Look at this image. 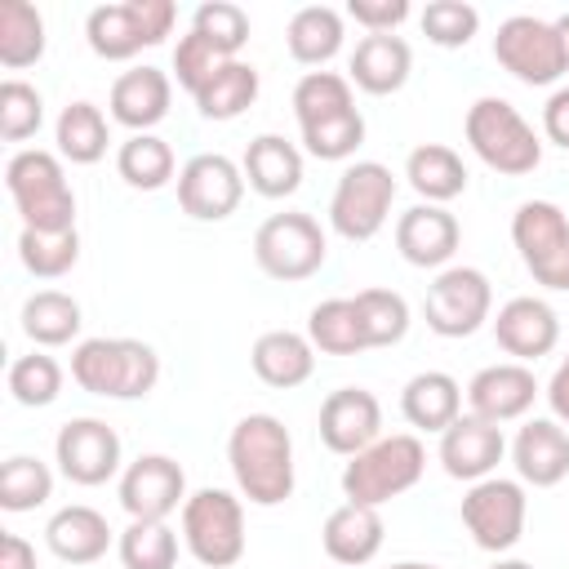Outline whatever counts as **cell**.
Wrapping results in <instances>:
<instances>
[{
  "label": "cell",
  "instance_id": "obj_1",
  "mask_svg": "<svg viewBox=\"0 0 569 569\" xmlns=\"http://www.w3.org/2000/svg\"><path fill=\"white\" fill-rule=\"evenodd\" d=\"M227 462L253 507H280L293 493V436L276 413H244L227 436Z\"/></svg>",
  "mask_w": 569,
  "mask_h": 569
},
{
  "label": "cell",
  "instance_id": "obj_2",
  "mask_svg": "<svg viewBox=\"0 0 569 569\" xmlns=\"http://www.w3.org/2000/svg\"><path fill=\"white\" fill-rule=\"evenodd\" d=\"M71 378L89 396L142 400L160 382V356L138 338H84L71 351Z\"/></svg>",
  "mask_w": 569,
  "mask_h": 569
},
{
  "label": "cell",
  "instance_id": "obj_3",
  "mask_svg": "<svg viewBox=\"0 0 569 569\" xmlns=\"http://www.w3.org/2000/svg\"><path fill=\"white\" fill-rule=\"evenodd\" d=\"M9 200L31 231H71L76 227V191L62 173V160L40 147H22L4 164Z\"/></svg>",
  "mask_w": 569,
  "mask_h": 569
},
{
  "label": "cell",
  "instance_id": "obj_4",
  "mask_svg": "<svg viewBox=\"0 0 569 569\" xmlns=\"http://www.w3.org/2000/svg\"><path fill=\"white\" fill-rule=\"evenodd\" d=\"M427 471V449L418 436L396 431V436H378L369 449H360L347 467H342V493L347 502L360 507H382L391 498H400L405 489H413Z\"/></svg>",
  "mask_w": 569,
  "mask_h": 569
},
{
  "label": "cell",
  "instance_id": "obj_5",
  "mask_svg": "<svg viewBox=\"0 0 569 569\" xmlns=\"http://www.w3.org/2000/svg\"><path fill=\"white\" fill-rule=\"evenodd\" d=\"M462 133H467L471 151H476L489 169H498V173H507V178L533 173L538 160H542V142H538L533 124H529L507 98H493V93H489V98H476V102L467 107Z\"/></svg>",
  "mask_w": 569,
  "mask_h": 569
},
{
  "label": "cell",
  "instance_id": "obj_6",
  "mask_svg": "<svg viewBox=\"0 0 569 569\" xmlns=\"http://www.w3.org/2000/svg\"><path fill=\"white\" fill-rule=\"evenodd\" d=\"M391 200H396V173L378 160H356L338 173V187L329 196V227L351 244L373 240L391 218Z\"/></svg>",
  "mask_w": 569,
  "mask_h": 569
},
{
  "label": "cell",
  "instance_id": "obj_7",
  "mask_svg": "<svg viewBox=\"0 0 569 569\" xmlns=\"http://www.w3.org/2000/svg\"><path fill=\"white\" fill-rule=\"evenodd\" d=\"M182 542L204 569H231L244 556V507L227 489H196L182 502Z\"/></svg>",
  "mask_w": 569,
  "mask_h": 569
},
{
  "label": "cell",
  "instance_id": "obj_8",
  "mask_svg": "<svg viewBox=\"0 0 569 569\" xmlns=\"http://www.w3.org/2000/svg\"><path fill=\"white\" fill-rule=\"evenodd\" d=\"M178 22V9L169 0H124V4H98L84 18V40L98 58L124 62L147 44H160Z\"/></svg>",
  "mask_w": 569,
  "mask_h": 569
},
{
  "label": "cell",
  "instance_id": "obj_9",
  "mask_svg": "<svg viewBox=\"0 0 569 569\" xmlns=\"http://www.w3.org/2000/svg\"><path fill=\"white\" fill-rule=\"evenodd\" d=\"M329 240L311 213L284 209L253 231V258L271 280H307L325 267Z\"/></svg>",
  "mask_w": 569,
  "mask_h": 569
},
{
  "label": "cell",
  "instance_id": "obj_10",
  "mask_svg": "<svg viewBox=\"0 0 569 569\" xmlns=\"http://www.w3.org/2000/svg\"><path fill=\"white\" fill-rule=\"evenodd\" d=\"M511 244L542 289H569V218L551 200H525L511 213Z\"/></svg>",
  "mask_w": 569,
  "mask_h": 569
},
{
  "label": "cell",
  "instance_id": "obj_11",
  "mask_svg": "<svg viewBox=\"0 0 569 569\" xmlns=\"http://www.w3.org/2000/svg\"><path fill=\"white\" fill-rule=\"evenodd\" d=\"M493 311V284L480 267H445L422 298L427 329L440 338H471Z\"/></svg>",
  "mask_w": 569,
  "mask_h": 569
},
{
  "label": "cell",
  "instance_id": "obj_12",
  "mask_svg": "<svg viewBox=\"0 0 569 569\" xmlns=\"http://www.w3.org/2000/svg\"><path fill=\"white\" fill-rule=\"evenodd\" d=\"M493 58L502 71H511L520 84H556L565 76V44L556 22L533 18V13H516L507 22H498L493 36Z\"/></svg>",
  "mask_w": 569,
  "mask_h": 569
},
{
  "label": "cell",
  "instance_id": "obj_13",
  "mask_svg": "<svg viewBox=\"0 0 569 569\" xmlns=\"http://www.w3.org/2000/svg\"><path fill=\"white\" fill-rule=\"evenodd\" d=\"M525 516H529V498H525L520 480L489 476V480H476L462 493V525H467L471 542L493 551V556H502L520 542Z\"/></svg>",
  "mask_w": 569,
  "mask_h": 569
},
{
  "label": "cell",
  "instance_id": "obj_14",
  "mask_svg": "<svg viewBox=\"0 0 569 569\" xmlns=\"http://www.w3.org/2000/svg\"><path fill=\"white\" fill-rule=\"evenodd\" d=\"M244 200V169L222 151H200L178 169V204L196 222H222Z\"/></svg>",
  "mask_w": 569,
  "mask_h": 569
},
{
  "label": "cell",
  "instance_id": "obj_15",
  "mask_svg": "<svg viewBox=\"0 0 569 569\" xmlns=\"http://www.w3.org/2000/svg\"><path fill=\"white\" fill-rule=\"evenodd\" d=\"M53 458H58V471L71 485L93 489V485H107L120 471V436L102 418H71V422L58 427Z\"/></svg>",
  "mask_w": 569,
  "mask_h": 569
},
{
  "label": "cell",
  "instance_id": "obj_16",
  "mask_svg": "<svg viewBox=\"0 0 569 569\" xmlns=\"http://www.w3.org/2000/svg\"><path fill=\"white\" fill-rule=\"evenodd\" d=\"M187 498V471L169 453H142L120 471V507L129 520H169Z\"/></svg>",
  "mask_w": 569,
  "mask_h": 569
},
{
  "label": "cell",
  "instance_id": "obj_17",
  "mask_svg": "<svg viewBox=\"0 0 569 569\" xmlns=\"http://www.w3.org/2000/svg\"><path fill=\"white\" fill-rule=\"evenodd\" d=\"M316 427H320L325 449H333L342 458H356L360 449H369L382 436V405L365 387H338V391L325 396Z\"/></svg>",
  "mask_w": 569,
  "mask_h": 569
},
{
  "label": "cell",
  "instance_id": "obj_18",
  "mask_svg": "<svg viewBox=\"0 0 569 569\" xmlns=\"http://www.w3.org/2000/svg\"><path fill=\"white\" fill-rule=\"evenodd\" d=\"M538 400V378L529 365L520 360H507V365H485L471 382H467V405L476 418L502 427V422H516L533 409Z\"/></svg>",
  "mask_w": 569,
  "mask_h": 569
},
{
  "label": "cell",
  "instance_id": "obj_19",
  "mask_svg": "<svg viewBox=\"0 0 569 569\" xmlns=\"http://www.w3.org/2000/svg\"><path fill=\"white\" fill-rule=\"evenodd\" d=\"M436 453H440L445 476L476 485V480L493 476V467L507 453V440H502V427H493V422H485L476 413H462L453 427L440 431V449Z\"/></svg>",
  "mask_w": 569,
  "mask_h": 569
},
{
  "label": "cell",
  "instance_id": "obj_20",
  "mask_svg": "<svg viewBox=\"0 0 569 569\" xmlns=\"http://www.w3.org/2000/svg\"><path fill=\"white\" fill-rule=\"evenodd\" d=\"M462 227L445 204H413L396 218V249L409 267H445L458 253Z\"/></svg>",
  "mask_w": 569,
  "mask_h": 569
},
{
  "label": "cell",
  "instance_id": "obj_21",
  "mask_svg": "<svg viewBox=\"0 0 569 569\" xmlns=\"http://www.w3.org/2000/svg\"><path fill=\"white\" fill-rule=\"evenodd\" d=\"M493 338H498V347H502L507 356H516V360L525 365V360L547 356V351L560 342V320H556V311H551L542 298L520 293V298H511V302L498 307V316H493Z\"/></svg>",
  "mask_w": 569,
  "mask_h": 569
},
{
  "label": "cell",
  "instance_id": "obj_22",
  "mask_svg": "<svg viewBox=\"0 0 569 569\" xmlns=\"http://www.w3.org/2000/svg\"><path fill=\"white\" fill-rule=\"evenodd\" d=\"M516 476L533 489H551L569 476V431L556 418H529L511 440Z\"/></svg>",
  "mask_w": 569,
  "mask_h": 569
},
{
  "label": "cell",
  "instance_id": "obj_23",
  "mask_svg": "<svg viewBox=\"0 0 569 569\" xmlns=\"http://www.w3.org/2000/svg\"><path fill=\"white\" fill-rule=\"evenodd\" d=\"M169 102H173V80L160 67H133V71L116 76L111 98H107L111 120L133 133H151L169 116Z\"/></svg>",
  "mask_w": 569,
  "mask_h": 569
},
{
  "label": "cell",
  "instance_id": "obj_24",
  "mask_svg": "<svg viewBox=\"0 0 569 569\" xmlns=\"http://www.w3.org/2000/svg\"><path fill=\"white\" fill-rule=\"evenodd\" d=\"M347 80L373 98H387L396 89H405L409 71H413V53L400 36L391 31H378V36H360L356 49H351V62H347Z\"/></svg>",
  "mask_w": 569,
  "mask_h": 569
},
{
  "label": "cell",
  "instance_id": "obj_25",
  "mask_svg": "<svg viewBox=\"0 0 569 569\" xmlns=\"http://www.w3.org/2000/svg\"><path fill=\"white\" fill-rule=\"evenodd\" d=\"M382 516L378 507H360V502H342L325 516V529H320V542H325V556L333 565H369L378 551H382Z\"/></svg>",
  "mask_w": 569,
  "mask_h": 569
},
{
  "label": "cell",
  "instance_id": "obj_26",
  "mask_svg": "<svg viewBox=\"0 0 569 569\" xmlns=\"http://www.w3.org/2000/svg\"><path fill=\"white\" fill-rule=\"evenodd\" d=\"M240 169H244V182L267 200H284L302 187V151L280 133H258L244 147Z\"/></svg>",
  "mask_w": 569,
  "mask_h": 569
},
{
  "label": "cell",
  "instance_id": "obj_27",
  "mask_svg": "<svg viewBox=\"0 0 569 569\" xmlns=\"http://www.w3.org/2000/svg\"><path fill=\"white\" fill-rule=\"evenodd\" d=\"M400 413H405L409 427L440 436L445 427H453L462 418V387H458V378L445 373V369L413 373L405 382V391H400Z\"/></svg>",
  "mask_w": 569,
  "mask_h": 569
},
{
  "label": "cell",
  "instance_id": "obj_28",
  "mask_svg": "<svg viewBox=\"0 0 569 569\" xmlns=\"http://www.w3.org/2000/svg\"><path fill=\"white\" fill-rule=\"evenodd\" d=\"M44 542H49V551H53L58 560H67V565H93V560H102L107 547H111V525H107L102 511H93V507H84V502H71V507H62V511L49 516Z\"/></svg>",
  "mask_w": 569,
  "mask_h": 569
},
{
  "label": "cell",
  "instance_id": "obj_29",
  "mask_svg": "<svg viewBox=\"0 0 569 569\" xmlns=\"http://www.w3.org/2000/svg\"><path fill=\"white\" fill-rule=\"evenodd\" d=\"M249 365L253 373L276 387V391H289V387H302L316 369V347L307 333H293V329H267L253 351H249Z\"/></svg>",
  "mask_w": 569,
  "mask_h": 569
},
{
  "label": "cell",
  "instance_id": "obj_30",
  "mask_svg": "<svg viewBox=\"0 0 569 569\" xmlns=\"http://www.w3.org/2000/svg\"><path fill=\"white\" fill-rule=\"evenodd\" d=\"M405 178L409 187L422 196V204H449L467 191V164L453 147L445 142H422L409 151L405 160Z\"/></svg>",
  "mask_w": 569,
  "mask_h": 569
},
{
  "label": "cell",
  "instance_id": "obj_31",
  "mask_svg": "<svg viewBox=\"0 0 569 569\" xmlns=\"http://www.w3.org/2000/svg\"><path fill=\"white\" fill-rule=\"evenodd\" d=\"M284 44H289L293 62L325 67L342 49V13L329 4H302L284 27Z\"/></svg>",
  "mask_w": 569,
  "mask_h": 569
},
{
  "label": "cell",
  "instance_id": "obj_32",
  "mask_svg": "<svg viewBox=\"0 0 569 569\" xmlns=\"http://www.w3.org/2000/svg\"><path fill=\"white\" fill-rule=\"evenodd\" d=\"M253 98H258V67L231 58V62H222V67L200 84L196 111H200L204 120H236V116H244V111L253 107Z\"/></svg>",
  "mask_w": 569,
  "mask_h": 569
},
{
  "label": "cell",
  "instance_id": "obj_33",
  "mask_svg": "<svg viewBox=\"0 0 569 569\" xmlns=\"http://www.w3.org/2000/svg\"><path fill=\"white\" fill-rule=\"evenodd\" d=\"M84 325V311L62 289H40L22 302V333L36 347H67Z\"/></svg>",
  "mask_w": 569,
  "mask_h": 569
},
{
  "label": "cell",
  "instance_id": "obj_34",
  "mask_svg": "<svg viewBox=\"0 0 569 569\" xmlns=\"http://www.w3.org/2000/svg\"><path fill=\"white\" fill-rule=\"evenodd\" d=\"M53 142H58V156L62 160H71V164H98L107 156V142H111L107 116L93 102L76 98V102L62 107V116L53 124Z\"/></svg>",
  "mask_w": 569,
  "mask_h": 569
},
{
  "label": "cell",
  "instance_id": "obj_35",
  "mask_svg": "<svg viewBox=\"0 0 569 569\" xmlns=\"http://www.w3.org/2000/svg\"><path fill=\"white\" fill-rule=\"evenodd\" d=\"M307 338H311V347L325 351V356H356V351H369L351 298H325V302H316L311 316H307Z\"/></svg>",
  "mask_w": 569,
  "mask_h": 569
},
{
  "label": "cell",
  "instance_id": "obj_36",
  "mask_svg": "<svg viewBox=\"0 0 569 569\" xmlns=\"http://www.w3.org/2000/svg\"><path fill=\"white\" fill-rule=\"evenodd\" d=\"M44 58V18L27 0H0V62L22 71Z\"/></svg>",
  "mask_w": 569,
  "mask_h": 569
},
{
  "label": "cell",
  "instance_id": "obj_37",
  "mask_svg": "<svg viewBox=\"0 0 569 569\" xmlns=\"http://www.w3.org/2000/svg\"><path fill=\"white\" fill-rule=\"evenodd\" d=\"M116 173L138 191H160L173 178V147L156 133H129L116 151Z\"/></svg>",
  "mask_w": 569,
  "mask_h": 569
},
{
  "label": "cell",
  "instance_id": "obj_38",
  "mask_svg": "<svg viewBox=\"0 0 569 569\" xmlns=\"http://www.w3.org/2000/svg\"><path fill=\"white\" fill-rule=\"evenodd\" d=\"M18 258L31 276L58 280L80 262V231L76 227L71 231H31V227H22L18 231Z\"/></svg>",
  "mask_w": 569,
  "mask_h": 569
},
{
  "label": "cell",
  "instance_id": "obj_39",
  "mask_svg": "<svg viewBox=\"0 0 569 569\" xmlns=\"http://www.w3.org/2000/svg\"><path fill=\"white\" fill-rule=\"evenodd\" d=\"M351 80L338 76V71H307L298 84H293V116H298V129L307 124H320L329 116H342L351 111Z\"/></svg>",
  "mask_w": 569,
  "mask_h": 569
},
{
  "label": "cell",
  "instance_id": "obj_40",
  "mask_svg": "<svg viewBox=\"0 0 569 569\" xmlns=\"http://www.w3.org/2000/svg\"><path fill=\"white\" fill-rule=\"evenodd\" d=\"M351 302L369 347H396L409 333V302L396 289H360Z\"/></svg>",
  "mask_w": 569,
  "mask_h": 569
},
{
  "label": "cell",
  "instance_id": "obj_41",
  "mask_svg": "<svg viewBox=\"0 0 569 569\" xmlns=\"http://www.w3.org/2000/svg\"><path fill=\"white\" fill-rule=\"evenodd\" d=\"M53 498V471L49 462L31 458V453H13L0 467V507L4 511H36Z\"/></svg>",
  "mask_w": 569,
  "mask_h": 569
},
{
  "label": "cell",
  "instance_id": "obj_42",
  "mask_svg": "<svg viewBox=\"0 0 569 569\" xmlns=\"http://www.w3.org/2000/svg\"><path fill=\"white\" fill-rule=\"evenodd\" d=\"M120 565L124 569H173L178 533L164 520H129V529L120 533Z\"/></svg>",
  "mask_w": 569,
  "mask_h": 569
},
{
  "label": "cell",
  "instance_id": "obj_43",
  "mask_svg": "<svg viewBox=\"0 0 569 569\" xmlns=\"http://www.w3.org/2000/svg\"><path fill=\"white\" fill-rule=\"evenodd\" d=\"M62 391V365L44 351H31V356H18L9 365V396L27 409H44L53 405Z\"/></svg>",
  "mask_w": 569,
  "mask_h": 569
},
{
  "label": "cell",
  "instance_id": "obj_44",
  "mask_svg": "<svg viewBox=\"0 0 569 569\" xmlns=\"http://www.w3.org/2000/svg\"><path fill=\"white\" fill-rule=\"evenodd\" d=\"M40 124H44V98H40V89L9 76L0 84V138L4 142H27V138L40 133Z\"/></svg>",
  "mask_w": 569,
  "mask_h": 569
},
{
  "label": "cell",
  "instance_id": "obj_45",
  "mask_svg": "<svg viewBox=\"0 0 569 569\" xmlns=\"http://www.w3.org/2000/svg\"><path fill=\"white\" fill-rule=\"evenodd\" d=\"M191 31H200L218 53L236 58L249 44V13L240 4H231V0H204L191 13Z\"/></svg>",
  "mask_w": 569,
  "mask_h": 569
},
{
  "label": "cell",
  "instance_id": "obj_46",
  "mask_svg": "<svg viewBox=\"0 0 569 569\" xmlns=\"http://www.w3.org/2000/svg\"><path fill=\"white\" fill-rule=\"evenodd\" d=\"M422 36L440 49H462L471 44V36L480 31V9L467 4V0H431L422 9Z\"/></svg>",
  "mask_w": 569,
  "mask_h": 569
},
{
  "label": "cell",
  "instance_id": "obj_47",
  "mask_svg": "<svg viewBox=\"0 0 569 569\" xmlns=\"http://www.w3.org/2000/svg\"><path fill=\"white\" fill-rule=\"evenodd\" d=\"M360 142H365V116H360L356 107L342 111V116H329V120L302 129V147H307V156H316V160H347V156H356Z\"/></svg>",
  "mask_w": 569,
  "mask_h": 569
},
{
  "label": "cell",
  "instance_id": "obj_48",
  "mask_svg": "<svg viewBox=\"0 0 569 569\" xmlns=\"http://www.w3.org/2000/svg\"><path fill=\"white\" fill-rule=\"evenodd\" d=\"M222 62H231V58L218 53V49H213L200 31H191V27H187V36L173 44V76H178V84H182L191 98L200 93V84H204Z\"/></svg>",
  "mask_w": 569,
  "mask_h": 569
},
{
  "label": "cell",
  "instance_id": "obj_49",
  "mask_svg": "<svg viewBox=\"0 0 569 569\" xmlns=\"http://www.w3.org/2000/svg\"><path fill=\"white\" fill-rule=\"evenodd\" d=\"M347 18H356L369 36L396 31V27L409 18V0H351V4H347Z\"/></svg>",
  "mask_w": 569,
  "mask_h": 569
},
{
  "label": "cell",
  "instance_id": "obj_50",
  "mask_svg": "<svg viewBox=\"0 0 569 569\" xmlns=\"http://www.w3.org/2000/svg\"><path fill=\"white\" fill-rule=\"evenodd\" d=\"M542 133H547L556 147L569 151V84L547 98V107H542Z\"/></svg>",
  "mask_w": 569,
  "mask_h": 569
},
{
  "label": "cell",
  "instance_id": "obj_51",
  "mask_svg": "<svg viewBox=\"0 0 569 569\" xmlns=\"http://www.w3.org/2000/svg\"><path fill=\"white\" fill-rule=\"evenodd\" d=\"M0 569H36V547L22 533L0 538Z\"/></svg>",
  "mask_w": 569,
  "mask_h": 569
},
{
  "label": "cell",
  "instance_id": "obj_52",
  "mask_svg": "<svg viewBox=\"0 0 569 569\" xmlns=\"http://www.w3.org/2000/svg\"><path fill=\"white\" fill-rule=\"evenodd\" d=\"M547 405H551L556 422L569 427V356L556 365V373H551V382H547Z\"/></svg>",
  "mask_w": 569,
  "mask_h": 569
},
{
  "label": "cell",
  "instance_id": "obj_53",
  "mask_svg": "<svg viewBox=\"0 0 569 569\" xmlns=\"http://www.w3.org/2000/svg\"><path fill=\"white\" fill-rule=\"evenodd\" d=\"M556 31H560V44H565V71H569V13L556 18Z\"/></svg>",
  "mask_w": 569,
  "mask_h": 569
},
{
  "label": "cell",
  "instance_id": "obj_54",
  "mask_svg": "<svg viewBox=\"0 0 569 569\" xmlns=\"http://www.w3.org/2000/svg\"><path fill=\"white\" fill-rule=\"evenodd\" d=\"M387 569H440V565H427V560H396V565H387Z\"/></svg>",
  "mask_w": 569,
  "mask_h": 569
},
{
  "label": "cell",
  "instance_id": "obj_55",
  "mask_svg": "<svg viewBox=\"0 0 569 569\" xmlns=\"http://www.w3.org/2000/svg\"><path fill=\"white\" fill-rule=\"evenodd\" d=\"M489 569H533V565L529 560H493Z\"/></svg>",
  "mask_w": 569,
  "mask_h": 569
}]
</instances>
